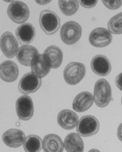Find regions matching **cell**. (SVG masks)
I'll use <instances>...</instances> for the list:
<instances>
[{
  "mask_svg": "<svg viewBox=\"0 0 122 152\" xmlns=\"http://www.w3.org/2000/svg\"><path fill=\"white\" fill-rule=\"evenodd\" d=\"M101 152L100 151H98V150H97V149H91V150H90L89 152Z\"/></svg>",
  "mask_w": 122,
  "mask_h": 152,
  "instance_id": "30",
  "label": "cell"
},
{
  "mask_svg": "<svg viewBox=\"0 0 122 152\" xmlns=\"http://www.w3.org/2000/svg\"><path fill=\"white\" fill-rule=\"evenodd\" d=\"M109 31L115 34H122V12L112 17L107 24Z\"/></svg>",
  "mask_w": 122,
  "mask_h": 152,
  "instance_id": "24",
  "label": "cell"
},
{
  "mask_svg": "<svg viewBox=\"0 0 122 152\" xmlns=\"http://www.w3.org/2000/svg\"><path fill=\"white\" fill-rule=\"evenodd\" d=\"M42 81L40 78L36 76L32 72L25 74L21 79L18 89L24 94H28L37 91L41 86Z\"/></svg>",
  "mask_w": 122,
  "mask_h": 152,
  "instance_id": "7",
  "label": "cell"
},
{
  "mask_svg": "<svg viewBox=\"0 0 122 152\" xmlns=\"http://www.w3.org/2000/svg\"><path fill=\"white\" fill-rule=\"evenodd\" d=\"M57 122L63 129L70 130L74 129L79 122L78 115L71 110H62L58 114Z\"/></svg>",
  "mask_w": 122,
  "mask_h": 152,
  "instance_id": "14",
  "label": "cell"
},
{
  "mask_svg": "<svg viewBox=\"0 0 122 152\" xmlns=\"http://www.w3.org/2000/svg\"><path fill=\"white\" fill-rule=\"evenodd\" d=\"M23 148L26 152H40L43 148V141L39 136L28 135L25 139Z\"/></svg>",
  "mask_w": 122,
  "mask_h": 152,
  "instance_id": "22",
  "label": "cell"
},
{
  "mask_svg": "<svg viewBox=\"0 0 122 152\" xmlns=\"http://www.w3.org/2000/svg\"></svg>",
  "mask_w": 122,
  "mask_h": 152,
  "instance_id": "31",
  "label": "cell"
},
{
  "mask_svg": "<svg viewBox=\"0 0 122 152\" xmlns=\"http://www.w3.org/2000/svg\"><path fill=\"white\" fill-rule=\"evenodd\" d=\"M104 5L110 10L119 9L122 4V1H102Z\"/></svg>",
  "mask_w": 122,
  "mask_h": 152,
  "instance_id": "25",
  "label": "cell"
},
{
  "mask_svg": "<svg viewBox=\"0 0 122 152\" xmlns=\"http://www.w3.org/2000/svg\"><path fill=\"white\" fill-rule=\"evenodd\" d=\"M85 73V66L83 63L73 61L66 65L63 72V77L67 83L75 85L83 79Z\"/></svg>",
  "mask_w": 122,
  "mask_h": 152,
  "instance_id": "3",
  "label": "cell"
},
{
  "mask_svg": "<svg viewBox=\"0 0 122 152\" xmlns=\"http://www.w3.org/2000/svg\"><path fill=\"white\" fill-rule=\"evenodd\" d=\"M0 48L4 55L8 58H12L17 55L18 51V43L17 39L10 32H6L0 39Z\"/></svg>",
  "mask_w": 122,
  "mask_h": 152,
  "instance_id": "10",
  "label": "cell"
},
{
  "mask_svg": "<svg viewBox=\"0 0 122 152\" xmlns=\"http://www.w3.org/2000/svg\"><path fill=\"white\" fill-rule=\"evenodd\" d=\"M36 2L39 5H46L49 3H50L51 1H36Z\"/></svg>",
  "mask_w": 122,
  "mask_h": 152,
  "instance_id": "29",
  "label": "cell"
},
{
  "mask_svg": "<svg viewBox=\"0 0 122 152\" xmlns=\"http://www.w3.org/2000/svg\"><path fill=\"white\" fill-rule=\"evenodd\" d=\"M82 33V29L78 23L74 21L67 22L63 25L61 28V39L66 45H73L80 39Z\"/></svg>",
  "mask_w": 122,
  "mask_h": 152,
  "instance_id": "4",
  "label": "cell"
},
{
  "mask_svg": "<svg viewBox=\"0 0 122 152\" xmlns=\"http://www.w3.org/2000/svg\"><path fill=\"white\" fill-rule=\"evenodd\" d=\"M40 56L36 48L29 45H23L18 51L17 58L18 61L25 66H32Z\"/></svg>",
  "mask_w": 122,
  "mask_h": 152,
  "instance_id": "11",
  "label": "cell"
},
{
  "mask_svg": "<svg viewBox=\"0 0 122 152\" xmlns=\"http://www.w3.org/2000/svg\"><path fill=\"white\" fill-rule=\"evenodd\" d=\"M117 135L119 140L122 142V123L119 126L117 130Z\"/></svg>",
  "mask_w": 122,
  "mask_h": 152,
  "instance_id": "28",
  "label": "cell"
},
{
  "mask_svg": "<svg viewBox=\"0 0 122 152\" xmlns=\"http://www.w3.org/2000/svg\"><path fill=\"white\" fill-rule=\"evenodd\" d=\"M7 15L13 22L21 24L26 22L29 16L28 6L21 1H14L7 8Z\"/></svg>",
  "mask_w": 122,
  "mask_h": 152,
  "instance_id": "6",
  "label": "cell"
},
{
  "mask_svg": "<svg viewBox=\"0 0 122 152\" xmlns=\"http://www.w3.org/2000/svg\"><path fill=\"white\" fill-rule=\"evenodd\" d=\"M44 55L48 60L51 68L57 69L61 66L63 61V53L59 47L55 45L48 47Z\"/></svg>",
  "mask_w": 122,
  "mask_h": 152,
  "instance_id": "19",
  "label": "cell"
},
{
  "mask_svg": "<svg viewBox=\"0 0 122 152\" xmlns=\"http://www.w3.org/2000/svg\"><path fill=\"white\" fill-rule=\"evenodd\" d=\"M19 75L17 64L11 60H6L0 64V78L4 81H15Z\"/></svg>",
  "mask_w": 122,
  "mask_h": 152,
  "instance_id": "15",
  "label": "cell"
},
{
  "mask_svg": "<svg viewBox=\"0 0 122 152\" xmlns=\"http://www.w3.org/2000/svg\"><path fill=\"white\" fill-rule=\"evenodd\" d=\"M15 34L21 43L27 45L32 42L36 36V29L32 24L24 23L16 29Z\"/></svg>",
  "mask_w": 122,
  "mask_h": 152,
  "instance_id": "16",
  "label": "cell"
},
{
  "mask_svg": "<svg viewBox=\"0 0 122 152\" xmlns=\"http://www.w3.org/2000/svg\"><path fill=\"white\" fill-rule=\"evenodd\" d=\"M39 23L42 30L48 35L56 33L60 27V19L53 11L45 10L41 11Z\"/></svg>",
  "mask_w": 122,
  "mask_h": 152,
  "instance_id": "2",
  "label": "cell"
},
{
  "mask_svg": "<svg viewBox=\"0 0 122 152\" xmlns=\"http://www.w3.org/2000/svg\"><path fill=\"white\" fill-rule=\"evenodd\" d=\"M97 1H80V5L85 8H92L97 5Z\"/></svg>",
  "mask_w": 122,
  "mask_h": 152,
  "instance_id": "26",
  "label": "cell"
},
{
  "mask_svg": "<svg viewBox=\"0 0 122 152\" xmlns=\"http://www.w3.org/2000/svg\"><path fill=\"white\" fill-rule=\"evenodd\" d=\"M93 101V96L90 92H80L74 99L72 103V108L76 112H83L92 107Z\"/></svg>",
  "mask_w": 122,
  "mask_h": 152,
  "instance_id": "17",
  "label": "cell"
},
{
  "mask_svg": "<svg viewBox=\"0 0 122 152\" xmlns=\"http://www.w3.org/2000/svg\"><path fill=\"white\" fill-rule=\"evenodd\" d=\"M93 99L96 104L100 108H104L109 104L111 99V88L107 80L100 79L96 82Z\"/></svg>",
  "mask_w": 122,
  "mask_h": 152,
  "instance_id": "1",
  "label": "cell"
},
{
  "mask_svg": "<svg viewBox=\"0 0 122 152\" xmlns=\"http://www.w3.org/2000/svg\"><path fill=\"white\" fill-rule=\"evenodd\" d=\"M58 5L61 12L66 16L75 14L79 7L78 1H59Z\"/></svg>",
  "mask_w": 122,
  "mask_h": 152,
  "instance_id": "23",
  "label": "cell"
},
{
  "mask_svg": "<svg viewBox=\"0 0 122 152\" xmlns=\"http://www.w3.org/2000/svg\"><path fill=\"white\" fill-rule=\"evenodd\" d=\"M43 148L44 152H63L64 145L60 136L50 134L45 136Z\"/></svg>",
  "mask_w": 122,
  "mask_h": 152,
  "instance_id": "18",
  "label": "cell"
},
{
  "mask_svg": "<svg viewBox=\"0 0 122 152\" xmlns=\"http://www.w3.org/2000/svg\"><path fill=\"white\" fill-rule=\"evenodd\" d=\"M115 84L117 87L122 91V73L117 76L115 78Z\"/></svg>",
  "mask_w": 122,
  "mask_h": 152,
  "instance_id": "27",
  "label": "cell"
},
{
  "mask_svg": "<svg viewBox=\"0 0 122 152\" xmlns=\"http://www.w3.org/2000/svg\"><path fill=\"white\" fill-rule=\"evenodd\" d=\"M31 69L33 74L41 78L48 75L51 67L44 55L41 54L31 66Z\"/></svg>",
  "mask_w": 122,
  "mask_h": 152,
  "instance_id": "21",
  "label": "cell"
},
{
  "mask_svg": "<svg viewBox=\"0 0 122 152\" xmlns=\"http://www.w3.org/2000/svg\"><path fill=\"white\" fill-rule=\"evenodd\" d=\"M111 33L105 28H97L89 34L90 44L96 48H104L111 44Z\"/></svg>",
  "mask_w": 122,
  "mask_h": 152,
  "instance_id": "8",
  "label": "cell"
},
{
  "mask_svg": "<svg viewBox=\"0 0 122 152\" xmlns=\"http://www.w3.org/2000/svg\"><path fill=\"white\" fill-rule=\"evenodd\" d=\"M100 129V123L93 115L83 116L78 122L76 131L83 137H89L96 134Z\"/></svg>",
  "mask_w": 122,
  "mask_h": 152,
  "instance_id": "5",
  "label": "cell"
},
{
  "mask_svg": "<svg viewBox=\"0 0 122 152\" xmlns=\"http://www.w3.org/2000/svg\"><path fill=\"white\" fill-rule=\"evenodd\" d=\"M2 138V141L7 147L18 148L23 144L26 136L22 131L11 129L4 133Z\"/></svg>",
  "mask_w": 122,
  "mask_h": 152,
  "instance_id": "13",
  "label": "cell"
},
{
  "mask_svg": "<svg viewBox=\"0 0 122 152\" xmlns=\"http://www.w3.org/2000/svg\"><path fill=\"white\" fill-rule=\"evenodd\" d=\"M90 66L92 71L98 76H107L111 72L110 61L104 55H97L93 57L91 61Z\"/></svg>",
  "mask_w": 122,
  "mask_h": 152,
  "instance_id": "12",
  "label": "cell"
},
{
  "mask_svg": "<svg viewBox=\"0 0 122 152\" xmlns=\"http://www.w3.org/2000/svg\"><path fill=\"white\" fill-rule=\"evenodd\" d=\"M63 145L67 152H83V141L76 133L69 134L66 137Z\"/></svg>",
  "mask_w": 122,
  "mask_h": 152,
  "instance_id": "20",
  "label": "cell"
},
{
  "mask_svg": "<svg viewBox=\"0 0 122 152\" xmlns=\"http://www.w3.org/2000/svg\"><path fill=\"white\" fill-rule=\"evenodd\" d=\"M33 101L28 95H23L17 99L16 112L20 120L28 121L33 116Z\"/></svg>",
  "mask_w": 122,
  "mask_h": 152,
  "instance_id": "9",
  "label": "cell"
}]
</instances>
